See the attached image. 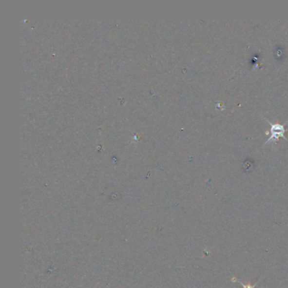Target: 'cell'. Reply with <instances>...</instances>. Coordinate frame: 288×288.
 Masks as SVG:
<instances>
[{
	"label": "cell",
	"instance_id": "6da1fadb",
	"mask_svg": "<svg viewBox=\"0 0 288 288\" xmlns=\"http://www.w3.org/2000/svg\"><path fill=\"white\" fill-rule=\"evenodd\" d=\"M267 123L270 125V130H269V139L266 140L265 145H268L269 143H276L280 138H284L286 140L288 139L285 137L286 130L285 124H277V123H270L269 120H267Z\"/></svg>",
	"mask_w": 288,
	"mask_h": 288
}]
</instances>
